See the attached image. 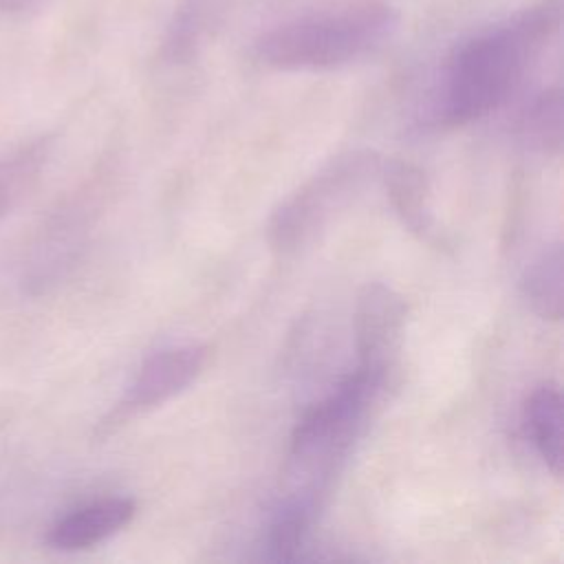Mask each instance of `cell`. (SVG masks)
Segmentation results:
<instances>
[{
    "label": "cell",
    "mask_w": 564,
    "mask_h": 564,
    "mask_svg": "<svg viewBox=\"0 0 564 564\" xmlns=\"http://www.w3.org/2000/svg\"><path fill=\"white\" fill-rule=\"evenodd\" d=\"M524 430L553 476L562 474V394L555 383L538 386L524 401Z\"/></svg>",
    "instance_id": "cell-11"
},
{
    "label": "cell",
    "mask_w": 564,
    "mask_h": 564,
    "mask_svg": "<svg viewBox=\"0 0 564 564\" xmlns=\"http://www.w3.org/2000/svg\"><path fill=\"white\" fill-rule=\"evenodd\" d=\"M386 379L355 368L337 388L311 405L293 427L289 458L302 471L326 474L359 436Z\"/></svg>",
    "instance_id": "cell-4"
},
{
    "label": "cell",
    "mask_w": 564,
    "mask_h": 564,
    "mask_svg": "<svg viewBox=\"0 0 564 564\" xmlns=\"http://www.w3.org/2000/svg\"><path fill=\"white\" fill-rule=\"evenodd\" d=\"M48 0H0V11L9 15H29L42 9Z\"/></svg>",
    "instance_id": "cell-16"
},
{
    "label": "cell",
    "mask_w": 564,
    "mask_h": 564,
    "mask_svg": "<svg viewBox=\"0 0 564 564\" xmlns=\"http://www.w3.org/2000/svg\"><path fill=\"white\" fill-rule=\"evenodd\" d=\"M86 234L88 223L84 207L68 205L55 212L31 245L22 275L24 286L31 293H42L64 278L79 258Z\"/></svg>",
    "instance_id": "cell-7"
},
{
    "label": "cell",
    "mask_w": 564,
    "mask_h": 564,
    "mask_svg": "<svg viewBox=\"0 0 564 564\" xmlns=\"http://www.w3.org/2000/svg\"><path fill=\"white\" fill-rule=\"evenodd\" d=\"M524 139L546 154L560 152L562 143V97L560 90L542 93L522 119Z\"/></svg>",
    "instance_id": "cell-14"
},
{
    "label": "cell",
    "mask_w": 564,
    "mask_h": 564,
    "mask_svg": "<svg viewBox=\"0 0 564 564\" xmlns=\"http://www.w3.org/2000/svg\"><path fill=\"white\" fill-rule=\"evenodd\" d=\"M399 26V11L383 0H359L311 11L267 29L253 55L278 70H333L381 48Z\"/></svg>",
    "instance_id": "cell-2"
},
{
    "label": "cell",
    "mask_w": 564,
    "mask_h": 564,
    "mask_svg": "<svg viewBox=\"0 0 564 564\" xmlns=\"http://www.w3.org/2000/svg\"><path fill=\"white\" fill-rule=\"evenodd\" d=\"M379 176L386 187L390 207L401 225L419 240L430 245H445L432 212V189L427 174L412 161L390 159L381 163Z\"/></svg>",
    "instance_id": "cell-9"
},
{
    "label": "cell",
    "mask_w": 564,
    "mask_h": 564,
    "mask_svg": "<svg viewBox=\"0 0 564 564\" xmlns=\"http://www.w3.org/2000/svg\"><path fill=\"white\" fill-rule=\"evenodd\" d=\"M42 156L44 154L40 148H29L18 156L0 163V216H4L11 209L24 183L37 172Z\"/></svg>",
    "instance_id": "cell-15"
},
{
    "label": "cell",
    "mask_w": 564,
    "mask_h": 564,
    "mask_svg": "<svg viewBox=\"0 0 564 564\" xmlns=\"http://www.w3.org/2000/svg\"><path fill=\"white\" fill-rule=\"evenodd\" d=\"M557 29L560 4L542 0L456 44L443 70V119L469 123L502 106Z\"/></svg>",
    "instance_id": "cell-1"
},
{
    "label": "cell",
    "mask_w": 564,
    "mask_h": 564,
    "mask_svg": "<svg viewBox=\"0 0 564 564\" xmlns=\"http://www.w3.org/2000/svg\"><path fill=\"white\" fill-rule=\"evenodd\" d=\"M408 302L383 282H368L359 289L352 311L355 350L359 368L388 379L403 348Z\"/></svg>",
    "instance_id": "cell-6"
},
{
    "label": "cell",
    "mask_w": 564,
    "mask_h": 564,
    "mask_svg": "<svg viewBox=\"0 0 564 564\" xmlns=\"http://www.w3.org/2000/svg\"><path fill=\"white\" fill-rule=\"evenodd\" d=\"M231 7L234 0H178L163 33V57L170 62L194 57L223 26Z\"/></svg>",
    "instance_id": "cell-10"
},
{
    "label": "cell",
    "mask_w": 564,
    "mask_h": 564,
    "mask_svg": "<svg viewBox=\"0 0 564 564\" xmlns=\"http://www.w3.org/2000/svg\"><path fill=\"white\" fill-rule=\"evenodd\" d=\"M205 361L207 348L194 344L165 348L148 357L121 399L99 421L97 434L106 438L134 416L145 414L185 392L203 372Z\"/></svg>",
    "instance_id": "cell-5"
},
{
    "label": "cell",
    "mask_w": 564,
    "mask_h": 564,
    "mask_svg": "<svg viewBox=\"0 0 564 564\" xmlns=\"http://www.w3.org/2000/svg\"><path fill=\"white\" fill-rule=\"evenodd\" d=\"M379 170L381 159L372 150H348L333 156L275 207L267 225L269 245L278 253H295L313 242L379 176Z\"/></svg>",
    "instance_id": "cell-3"
},
{
    "label": "cell",
    "mask_w": 564,
    "mask_h": 564,
    "mask_svg": "<svg viewBox=\"0 0 564 564\" xmlns=\"http://www.w3.org/2000/svg\"><path fill=\"white\" fill-rule=\"evenodd\" d=\"M137 513L132 498L110 496L79 505L59 516L46 531V544L55 551H86L119 533Z\"/></svg>",
    "instance_id": "cell-8"
},
{
    "label": "cell",
    "mask_w": 564,
    "mask_h": 564,
    "mask_svg": "<svg viewBox=\"0 0 564 564\" xmlns=\"http://www.w3.org/2000/svg\"><path fill=\"white\" fill-rule=\"evenodd\" d=\"M311 522V509L306 502H293L269 527L267 553L275 562H295L302 557Z\"/></svg>",
    "instance_id": "cell-13"
},
{
    "label": "cell",
    "mask_w": 564,
    "mask_h": 564,
    "mask_svg": "<svg viewBox=\"0 0 564 564\" xmlns=\"http://www.w3.org/2000/svg\"><path fill=\"white\" fill-rule=\"evenodd\" d=\"M562 289H564V258L562 245L546 247L524 271L520 291L527 304L542 319L557 322L562 317Z\"/></svg>",
    "instance_id": "cell-12"
}]
</instances>
